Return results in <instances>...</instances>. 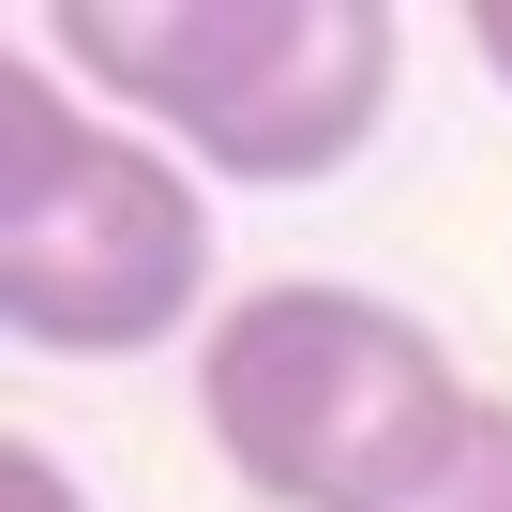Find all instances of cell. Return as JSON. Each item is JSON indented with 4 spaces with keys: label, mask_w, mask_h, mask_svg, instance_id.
Instances as JSON below:
<instances>
[{
    "label": "cell",
    "mask_w": 512,
    "mask_h": 512,
    "mask_svg": "<svg viewBox=\"0 0 512 512\" xmlns=\"http://www.w3.org/2000/svg\"><path fill=\"white\" fill-rule=\"evenodd\" d=\"M467 61H482V76L512 91V0H467Z\"/></svg>",
    "instance_id": "8992f818"
},
{
    "label": "cell",
    "mask_w": 512,
    "mask_h": 512,
    "mask_svg": "<svg viewBox=\"0 0 512 512\" xmlns=\"http://www.w3.org/2000/svg\"><path fill=\"white\" fill-rule=\"evenodd\" d=\"M437 512H512V392H482V437H467V467L437 482Z\"/></svg>",
    "instance_id": "277c9868"
},
{
    "label": "cell",
    "mask_w": 512,
    "mask_h": 512,
    "mask_svg": "<svg viewBox=\"0 0 512 512\" xmlns=\"http://www.w3.org/2000/svg\"><path fill=\"white\" fill-rule=\"evenodd\" d=\"M31 46L136 136H166L196 181L302 196L377 151L407 91L392 0H46Z\"/></svg>",
    "instance_id": "6da1fadb"
},
{
    "label": "cell",
    "mask_w": 512,
    "mask_h": 512,
    "mask_svg": "<svg viewBox=\"0 0 512 512\" xmlns=\"http://www.w3.org/2000/svg\"><path fill=\"white\" fill-rule=\"evenodd\" d=\"M0 317L31 362H151L211 332V181L76 106L46 46L0 61Z\"/></svg>",
    "instance_id": "3957f363"
},
{
    "label": "cell",
    "mask_w": 512,
    "mask_h": 512,
    "mask_svg": "<svg viewBox=\"0 0 512 512\" xmlns=\"http://www.w3.org/2000/svg\"><path fill=\"white\" fill-rule=\"evenodd\" d=\"M0 512H91V482H76V467L16 422V437H0Z\"/></svg>",
    "instance_id": "5b68a950"
},
{
    "label": "cell",
    "mask_w": 512,
    "mask_h": 512,
    "mask_svg": "<svg viewBox=\"0 0 512 512\" xmlns=\"http://www.w3.org/2000/svg\"><path fill=\"white\" fill-rule=\"evenodd\" d=\"M196 422L256 512H437L482 392L392 287L272 272L196 332Z\"/></svg>",
    "instance_id": "7a4b0ae2"
}]
</instances>
